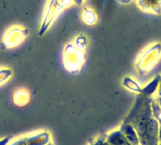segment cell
I'll return each mask as SVG.
<instances>
[{
	"instance_id": "6da1fadb",
	"label": "cell",
	"mask_w": 161,
	"mask_h": 145,
	"mask_svg": "<svg viewBox=\"0 0 161 145\" xmlns=\"http://www.w3.org/2000/svg\"><path fill=\"white\" fill-rule=\"evenodd\" d=\"M152 97L138 93L133 108L124 120V124L130 125L135 129L141 145L159 144V124L152 114Z\"/></svg>"
},
{
	"instance_id": "7a4b0ae2",
	"label": "cell",
	"mask_w": 161,
	"mask_h": 145,
	"mask_svg": "<svg viewBox=\"0 0 161 145\" xmlns=\"http://www.w3.org/2000/svg\"><path fill=\"white\" fill-rule=\"evenodd\" d=\"M73 2L74 0H50L47 5L45 14L42 22L39 35L42 36L47 31V29L54 22V20L60 13V11L63 10L65 8L70 7L73 4Z\"/></svg>"
},
{
	"instance_id": "3957f363",
	"label": "cell",
	"mask_w": 161,
	"mask_h": 145,
	"mask_svg": "<svg viewBox=\"0 0 161 145\" xmlns=\"http://www.w3.org/2000/svg\"><path fill=\"white\" fill-rule=\"evenodd\" d=\"M161 56V43L157 42L156 44L151 45L147 49H145L142 55L139 57V59L136 63L137 70L144 75L148 71H150L158 62Z\"/></svg>"
},
{
	"instance_id": "277c9868",
	"label": "cell",
	"mask_w": 161,
	"mask_h": 145,
	"mask_svg": "<svg viewBox=\"0 0 161 145\" xmlns=\"http://www.w3.org/2000/svg\"><path fill=\"white\" fill-rule=\"evenodd\" d=\"M85 59V54L83 50L78 49L74 43H69L64 49V65L66 69L75 74L76 73Z\"/></svg>"
},
{
	"instance_id": "5b68a950",
	"label": "cell",
	"mask_w": 161,
	"mask_h": 145,
	"mask_svg": "<svg viewBox=\"0 0 161 145\" xmlns=\"http://www.w3.org/2000/svg\"><path fill=\"white\" fill-rule=\"evenodd\" d=\"M28 33L29 30L25 27H22V26L10 27L4 37L1 47L3 49H7L18 45L28 35Z\"/></svg>"
},
{
	"instance_id": "8992f818",
	"label": "cell",
	"mask_w": 161,
	"mask_h": 145,
	"mask_svg": "<svg viewBox=\"0 0 161 145\" xmlns=\"http://www.w3.org/2000/svg\"><path fill=\"white\" fill-rule=\"evenodd\" d=\"M138 7L146 12L161 14V0H138Z\"/></svg>"
},
{
	"instance_id": "52a82bcc",
	"label": "cell",
	"mask_w": 161,
	"mask_h": 145,
	"mask_svg": "<svg viewBox=\"0 0 161 145\" xmlns=\"http://www.w3.org/2000/svg\"><path fill=\"white\" fill-rule=\"evenodd\" d=\"M120 131L122 132V134L125 136V138L133 145H141L140 144V139L139 136L137 134V132L135 131V129L127 124H122Z\"/></svg>"
},
{
	"instance_id": "ba28073f",
	"label": "cell",
	"mask_w": 161,
	"mask_h": 145,
	"mask_svg": "<svg viewBox=\"0 0 161 145\" xmlns=\"http://www.w3.org/2000/svg\"><path fill=\"white\" fill-rule=\"evenodd\" d=\"M107 142L111 145H133L131 144L122 134L120 130L112 132L110 135L107 137Z\"/></svg>"
},
{
	"instance_id": "9c48e42d",
	"label": "cell",
	"mask_w": 161,
	"mask_h": 145,
	"mask_svg": "<svg viewBox=\"0 0 161 145\" xmlns=\"http://www.w3.org/2000/svg\"><path fill=\"white\" fill-rule=\"evenodd\" d=\"M49 134L47 132H42L35 136L26 138L27 145H46L49 142Z\"/></svg>"
},
{
	"instance_id": "30bf717a",
	"label": "cell",
	"mask_w": 161,
	"mask_h": 145,
	"mask_svg": "<svg viewBox=\"0 0 161 145\" xmlns=\"http://www.w3.org/2000/svg\"><path fill=\"white\" fill-rule=\"evenodd\" d=\"M159 81H160V75H158L155 76V78L148 84L146 85L144 88H142V94L148 96V97H152V95L156 92V91L158 89L159 86Z\"/></svg>"
},
{
	"instance_id": "8fae6325",
	"label": "cell",
	"mask_w": 161,
	"mask_h": 145,
	"mask_svg": "<svg viewBox=\"0 0 161 145\" xmlns=\"http://www.w3.org/2000/svg\"><path fill=\"white\" fill-rule=\"evenodd\" d=\"M123 84H124V86H125L127 90H129V91H131V92H137V93H141V92H142V88H141V87L139 86V84H138L134 79H132V78L129 77V76H126V77L124 78Z\"/></svg>"
},
{
	"instance_id": "7c38bea8",
	"label": "cell",
	"mask_w": 161,
	"mask_h": 145,
	"mask_svg": "<svg viewBox=\"0 0 161 145\" xmlns=\"http://www.w3.org/2000/svg\"><path fill=\"white\" fill-rule=\"evenodd\" d=\"M82 20L87 25H93L97 21V15L90 8H85L82 13Z\"/></svg>"
},
{
	"instance_id": "4fadbf2b",
	"label": "cell",
	"mask_w": 161,
	"mask_h": 145,
	"mask_svg": "<svg viewBox=\"0 0 161 145\" xmlns=\"http://www.w3.org/2000/svg\"><path fill=\"white\" fill-rule=\"evenodd\" d=\"M151 109H152V114L153 117L158 122L159 125H161V108L158 105L157 99H152L151 102Z\"/></svg>"
},
{
	"instance_id": "5bb4252c",
	"label": "cell",
	"mask_w": 161,
	"mask_h": 145,
	"mask_svg": "<svg viewBox=\"0 0 161 145\" xmlns=\"http://www.w3.org/2000/svg\"><path fill=\"white\" fill-rule=\"evenodd\" d=\"M87 43H88V40H87V38H86L84 35H80V36H78V37L75 39V43H74V44H75L78 49L83 50V51H84L85 47L87 46Z\"/></svg>"
},
{
	"instance_id": "9a60e30c",
	"label": "cell",
	"mask_w": 161,
	"mask_h": 145,
	"mask_svg": "<svg viewBox=\"0 0 161 145\" xmlns=\"http://www.w3.org/2000/svg\"><path fill=\"white\" fill-rule=\"evenodd\" d=\"M24 97H27V93L24 91H19L18 92H16V94H14V100L20 98V100L17 101V104H20V105H25L27 102L24 100Z\"/></svg>"
},
{
	"instance_id": "2e32d148",
	"label": "cell",
	"mask_w": 161,
	"mask_h": 145,
	"mask_svg": "<svg viewBox=\"0 0 161 145\" xmlns=\"http://www.w3.org/2000/svg\"><path fill=\"white\" fill-rule=\"evenodd\" d=\"M12 75L11 70L9 69H1L0 70V84L3 83L5 80L9 78Z\"/></svg>"
},
{
	"instance_id": "e0dca14e",
	"label": "cell",
	"mask_w": 161,
	"mask_h": 145,
	"mask_svg": "<svg viewBox=\"0 0 161 145\" xmlns=\"http://www.w3.org/2000/svg\"><path fill=\"white\" fill-rule=\"evenodd\" d=\"M11 145H27L26 144V138L22 139V140H19V141H16V142H14Z\"/></svg>"
},
{
	"instance_id": "ac0fdd59",
	"label": "cell",
	"mask_w": 161,
	"mask_h": 145,
	"mask_svg": "<svg viewBox=\"0 0 161 145\" xmlns=\"http://www.w3.org/2000/svg\"><path fill=\"white\" fill-rule=\"evenodd\" d=\"M10 139H11V137H8V138H5L2 141H0V145H7L9 142Z\"/></svg>"
},
{
	"instance_id": "d6986e66",
	"label": "cell",
	"mask_w": 161,
	"mask_h": 145,
	"mask_svg": "<svg viewBox=\"0 0 161 145\" xmlns=\"http://www.w3.org/2000/svg\"><path fill=\"white\" fill-rule=\"evenodd\" d=\"M83 1H84V0H74V2H75L76 5H78V6L82 5V4H83Z\"/></svg>"
},
{
	"instance_id": "ffe728a7",
	"label": "cell",
	"mask_w": 161,
	"mask_h": 145,
	"mask_svg": "<svg viewBox=\"0 0 161 145\" xmlns=\"http://www.w3.org/2000/svg\"><path fill=\"white\" fill-rule=\"evenodd\" d=\"M158 97H161V75H160V81H159V86H158Z\"/></svg>"
},
{
	"instance_id": "44dd1931",
	"label": "cell",
	"mask_w": 161,
	"mask_h": 145,
	"mask_svg": "<svg viewBox=\"0 0 161 145\" xmlns=\"http://www.w3.org/2000/svg\"><path fill=\"white\" fill-rule=\"evenodd\" d=\"M118 1L121 2V3H123V4H127V3L131 2L132 0H118Z\"/></svg>"
},
{
	"instance_id": "7402d4cb",
	"label": "cell",
	"mask_w": 161,
	"mask_h": 145,
	"mask_svg": "<svg viewBox=\"0 0 161 145\" xmlns=\"http://www.w3.org/2000/svg\"><path fill=\"white\" fill-rule=\"evenodd\" d=\"M158 140L161 143V125H159V132H158Z\"/></svg>"
},
{
	"instance_id": "603a6c76",
	"label": "cell",
	"mask_w": 161,
	"mask_h": 145,
	"mask_svg": "<svg viewBox=\"0 0 161 145\" xmlns=\"http://www.w3.org/2000/svg\"><path fill=\"white\" fill-rule=\"evenodd\" d=\"M156 99H157V101H158V105L160 106V108H161V97H158V98H156Z\"/></svg>"
},
{
	"instance_id": "cb8c5ba5",
	"label": "cell",
	"mask_w": 161,
	"mask_h": 145,
	"mask_svg": "<svg viewBox=\"0 0 161 145\" xmlns=\"http://www.w3.org/2000/svg\"><path fill=\"white\" fill-rule=\"evenodd\" d=\"M158 145H161V143H159V144H158Z\"/></svg>"
},
{
	"instance_id": "d4e9b609",
	"label": "cell",
	"mask_w": 161,
	"mask_h": 145,
	"mask_svg": "<svg viewBox=\"0 0 161 145\" xmlns=\"http://www.w3.org/2000/svg\"><path fill=\"white\" fill-rule=\"evenodd\" d=\"M49 145H52V144H51V143H50V144H49Z\"/></svg>"
}]
</instances>
